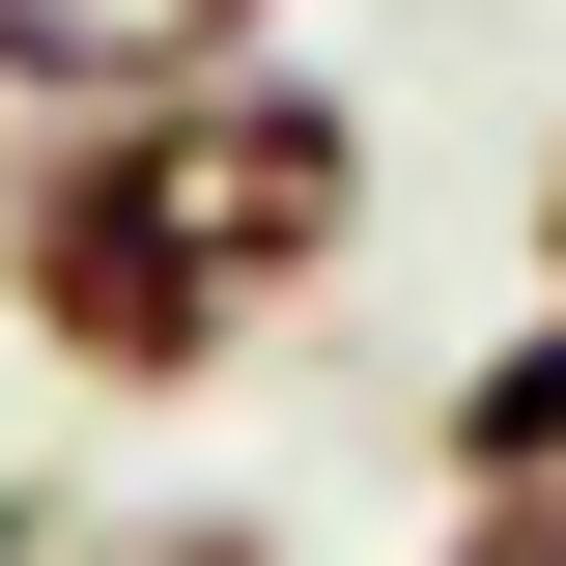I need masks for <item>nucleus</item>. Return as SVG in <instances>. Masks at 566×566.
Returning <instances> with one entry per match:
<instances>
[{
  "label": "nucleus",
  "instance_id": "obj_1",
  "mask_svg": "<svg viewBox=\"0 0 566 566\" xmlns=\"http://www.w3.org/2000/svg\"><path fill=\"white\" fill-rule=\"evenodd\" d=\"M340 255H368V85L312 57L0 142V340H57L85 397H227V340L312 312Z\"/></svg>",
  "mask_w": 566,
  "mask_h": 566
},
{
  "label": "nucleus",
  "instance_id": "obj_2",
  "mask_svg": "<svg viewBox=\"0 0 566 566\" xmlns=\"http://www.w3.org/2000/svg\"><path fill=\"white\" fill-rule=\"evenodd\" d=\"M255 57H283V0H0V114H170Z\"/></svg>",
  "mask_w": 566,
  "mask_h": 566
},
{
  "label": "nucleus",
  "instance_id": "obj_3",
  "mask_svg": "<svg viewBox=\"0 0 566 566\" xmlns=\"http://www.w3.org/2000/svg\"><path fill=\"white\" fill-rule=\"evenodd\" d=\"M424 482L453 510H566V312H510V340L424 397Z\"/></svg>",
  "mask_w": 566,
  "mask_h": 566
},
{
  "label": "nucleus",
  "instance_id": "obj_4",
  "mask_svg": "<svg viewBox=\"0 0 566 566\" xmlns=\"http://www.w3.org/2000/svg\"><path fill=\"white\" fill-rule=\"evenodd\" d=\"M57 566H283L255 510H142V538H57Z\"/></svg>",
  "mask_w": 566,
  "mask_h": 566
},
{
  "label": "nucleus",
  "instance_id": "obj_5",
  "mask_svg": "<svg viewBox=\"0 0 566 566\" xmlns=\"http://www.w3.org/2000/svg\"><path fill=\"white\" fill-rule=\"evenodd\" d=\"M538 312H566V142H538Z\"/></svg>",
  "mask_w": 566,
  "mask_h": 566
},
{
  "label": "nucleus",
  "instance_id": "obj_6",
  "mask_svg": "<svg viewBox=\"0 0 566 566\" xmlns=\"http://www.w3.org/2000/svg\"><path fill=\"white\" fill-rule=\"evenodd\" d=\"M0 566H57V510H29V482H0Z\"/></svg>",
  "mask_w": 566,
  "mask_h": 566
}]
</instances>
